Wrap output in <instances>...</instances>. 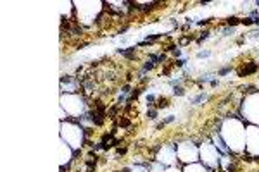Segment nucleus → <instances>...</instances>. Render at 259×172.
<instances>
[{
  "mask_svg": "<svg viewBox=\"0 0 259 172\" xmlns=\"http://www.w3.org/2000/svg\"><path fill=\"white\" fill-rule=\"evenodd\" d=\"M168 105H169V100H168V98H159L156 107H157V109H166Z\"/></svg>",
  "mask_w": 259,
  "mask_h": 172,
  "instance_id": "obj_3",
  "label": "nucleus"
},
{
  "mask_svg": "<svg viewBox=\"0 0 259 172\" xmlns=\"http://www.w3.org/2000/svg\"><path fill=\"white\" fill-rule=\"evenodd\" d=\"M154 100H156L154 95H147V102H154Z\"/></svg>",
  "mask_w": 259,
  "mask_h": 172,
  "instance_id": "obj_7",
  "label": "nucleus"
},
{
  "mask_svg": "<svg viewBox=\"0 0 259 172\" xmlns=\"http://www.w3.org/2000/svg\"><path fill=\"white\" fill-rule=\"evenodd\" d=\"M147 117H149L150 121H154V119L157 117V109H149V112H147Z\"/></svg>",
  "mask_w": 259,
  "mask_h": 172,
  "instance_id": "obj_4",
  "label": "nucleus"
},
{
  "mask_svg": "<svg viewBox=\"0 0 259 172\" xmlns=\"http://www.w3.org/2000/svg\"><path fill=\"white\" fill-rule=\"evenodd\" d=\"M207 55H209V52H201L199 53V57H207Z\"/></svg>",
  "mask_w": 259,
  "mask_h": 172,
  "instance_id": "obj_8",
  "label": "nucleus"
},
{
  "mask_svg": "<svg viewBox=\"0 0 259 172\" xmlns=\"http://www.w3.org/2000/svg\"><path fill=\"white\" fill-rule=\"evenodd\" d=\"M173 93L178 95V96H183V95H185V90H183L182 86H175V88H173Z\"/></svg>",
  "mask_w": 259,
  "mask_h": 172,
  "instance_id": "obj_5",
  "label": "nucleus"
},
{
  "mask_svg": "<svg viewBox=\"0 0 259 172\" xmlns=\"http://www.w3.org/2000/svg\"><path fill=\"white\" fill-rule=\"evenodd\" d=\"M258 64H254V62H251V64H247V65H244L240 71H239V76H249V74H254L256 71H258Z\"/></svg>",
  "mask_w": 259,
  "mask_h": 172,
  "instance_id": "obj_1",
  "label": "nucleus"
},
{
  "mask_svg": "<svg viewBox=\"0 0 259 172\" xmlns=\"http://www.w3.org/2000/svg\"><path fill=\"white\" fill-rule=\"evenodd\" d=\"M240 22H242V19H239V17H235V16H232V17L226 19L228 28H233V26H237V24H240Z\"/></svg>",
  "mask_w": 259,
  "mask_h": 172,
  "instance_id": "obj_2",
  "label": "nucleus"
},
{
  "mask_svg": "<svg viewBox=\"0 0 259 172\" xmlns=\"http://www.w3.org/2000/svg\"><path fill=\"white\" fill-rule=\"evenodd\" d=\"M254 22H256V24H259V17H256V19H254Z\"/></svg>",
  "mask_w": 259,
  "mask_h": 172,
  "instance_id": "obj_9",
  "label": "nucleus"
},
{
  "mask_svg": "<svg viewBox=\"0 0 259 172\" xmlns=\"http://www.w3.org/2000/svg\"><path fill=\"white\" fill-rule=\"evenodd\" d=\"M254 22V19H251V17H245V19H242V24H245V26H251Z\"/></svg>",
  "mask_w": 259,
  "mask_h": 172,
  "instance_id": "obj_6",
  "label": "nucleus"
}]
</instances>
